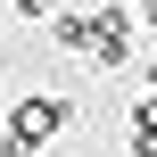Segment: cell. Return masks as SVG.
I'll use <instances>...</instances> for the list:
<instances>
[{
    "label": "cell",
    "mask_w": 157,
    "mask_h": 157,
    "mask_svg": "<svg viewBox=\"0 0 157 157\" xmlns=\"http://www.w3.org/2000/svg\"><path fill=\"white\" fill-rule=\"evenodd\" d=\"M66 116H75L66 99H17V141H8V157H33L41 141H58Z\"/></svg>",
    "instance_id": "6da1fadb"
},
{
    "label": "cell",
    "mask_w": 157,
    "mask_h": 157,
    "mask_svg": "<svg viewBox=\"0 0 157 157\" xmlns=\"http://www.w3.org/2000/svg\"><path fill=\"white\" fill-rule=\"evenodd\" d=\"M91 66H116V58H132V17L124 8H99L91 17V50H83Z\"/></svg>",
    "instance_id": "7a4b0ae2"
},
{
    "label": "cell",
    "mask_w": 157,
    "mask_h": 157,
    "mask_svg": "<svg viewBox=\"0 0 157 157\" xmlns=\"http://www.w3.org/2000/svg\"><path fill=\"white\" fill-rule=\"evenodd\" d=\"M17 8H25V17H50V0H17Z\"/></svg>",
    "instance_id": "3957f363"
},
{
    "label": "cell",
    "mask_w": 157,
    "mask_h": 157,
    "mask_svg": "<svg viewBox=\"0 0 157 157\" xmlns=\"http://www.w3.org/2000/svg\"><path fill=\"white\" fill-rule=\"evenodd\" d=\"M149 83H157V58H149Z\"/></svg>",
    "instance_id": "277c9868"
}]
</instances>
